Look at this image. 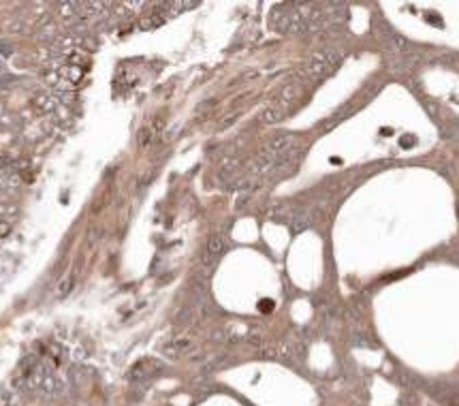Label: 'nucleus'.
Masks as SVG:
<instances>
[{
	"label": "nucleus",
	"instance_id": "nucleus-1",
	"mask_svg": "<svg viewBox=\"0 0 459 406\" xmlns=\"http://www.w3.org/2000/svg\"><path fill=\"white\" fill-rule=\"evenodd\" d=\"M342 62V56L335 54V51H319L305 62L303 67V75L310 79H321L329 75L331 71L338 69V64Z\"/></svg>",
	"mask_w": 459,
	"mask_h": 406
},
{
	"label": "nucleus",
	"instance_id": "nucleus-2",
	"mask_svg": "<svg viewBox=\"0 0 459 406\" xmlns=\"http://www.w3.org/2000/svg\"><path fill=\"white\" fill-rule=\"evenodd\" d=\"M227 250V242L222 235H211L207 246H205V252L201 257V265L205 267V272H211L216 267V263L220 261V257L225 255Z\"/></svg>",
	"mask_w": 459,
	"mask_h": 406
},
{
	"label": "nucleus",
	"instance_id": "nucleus-3",
	"mask_svg": "<svg viewBox=\"0 0 459 406\" xmlns=\"http://www.w3.org/2000/svg\"><path fill=\"white\" fill-rule=\"evenodd\" d=\"M385 43H387L389 49L397 51V54H410V51H413V45H410L404 37H399L397 32H387L385 34Z\"/></svg>",
	"mask_w": 459,
	"mask_h": 406
},
{
	"label": "nucleus",
	"instance_id": "nucleus-4",
	"mask_svg": "<svg viewBox=\"0 0 459 406\" xmlns=\"http://www.w3.org/2000/svg\"><path fill=\"white\" fill-rule=\"evenodd\" d=\"M310 222H312V218H310V214L308 212H293L291 214V220H288V225H291V231L293 233H299V231H303V229H308L310 227Z\"/></svg>",
	"mask_w": 459,
	"mask_h": 406
},
{
	"label": "nucleus",
	"instance_id": "nucleus-5",
	"mask_svg": "<svg viewBox=\"0 0 459 406\" xmlns=\"http://www.w3.org/2000/svg\"><path fill=\"white\" fill-rule=\"evenodd\" d=\"M284 118V111L280 107H272V109H265L263 116H261V122L263 124H274V122H280Z\"/></svg>",
	"mask_w": 459,
	"mask_h": 406
},
{
	"label": "nucleus",
	"instance_id": "nucleus-6",
	"mask_svg": "<svg viewBox=\"0 0 459 406\" xmlns=\"http://www.w3.org/2000/svg\"><path fill=\"white\" fill-rule=\"evenodd\" d=\"M56 37V26L54 24H47V26L41 28V32H39V39L41 41H51Z\"/></svg>",
	"mask_w": 459,
	"mask_h": 406
},
{
	"label": "nucleus",
	"instance_id": "nucleus-7",
	"mask_svg": "<svg viewBox=\"0 0 459 406\" xmlns=\"http://www.w3.org/2000/svg\"><path fill=\"white\" fill-rule=\"evenodd\" d=\"M186 349H190V342H188V340H178V342L171 344L167 351H169V353H173V355H180V353H182V351H186Z\"/></svg>",
	"mask_w": 459,
	"mask_h": 406
},
{
	"label": "nucleus",
	"instance_id": "nucleus-8",
	"mask_svg": "<svg viewBox=\"0 0 459 406\" xmlns=\"http://www.w3.org/2000/svg\"><path fill=\"white\" fill-rule=\"evenodd\" d=\"M23 28H26V24H23V22H13V24L9 26V32L20 34V32H23Z\"/></svg>",
	"mask_w": 459,
	"mask_h": 406
},
{
	"label": "nucleus",
	"instance_id": "nucleus-9",
	"mask_svg": "<svg viewBox=\"0 0 459 406\" xmlns=\"http://www.w3.org/2000/svg\"><path fill=\"white\" fill-rule=\"evenodd\" d=\"M9 231H11V225H9V222L0 220V238H4V235H9Z\"/></svg>",
	"mask_w": 459,
	"mask_h": 406
},
{
	"label": "nucleus",
	"instance_id": "nucleus-10",
	"mask_svg": "<svg viewBox=\"0 0 459 406\" xmlns=\"http://www.w3.org/2000/svg\"><path fill=\"white\" fill-rule=\"evenodd\" d=\"M69 289H70V278L60 282V293H69Z\"/></svg>",
	"mask_w": 459,
	"mask_h": 406
},
{
	"label": "nucleus",
	"instance_id": "nucleus-11",
	"mask_svg": "<svg viewBox=\"0 0 459 406\" xmlns=\"http://www.w3.org/2000/svg\"><path fill=\"white\" fill-rule=\"evenodd\" d=\"M410 143H414V139L410 137V135H406V137H402V145H410Z\"/></svg>",
	"mask_w": 459,
	"mask_h": 406
},
{
	"label": "nucleus",
	"instance_id": "nucleus-12",
	"mask_svg": "<svg viewBox=\"0 0 459 406\" xmlns=\"http://www.w3.org/2000/svg\"><path fill=\"white\" fill-rule=\"evenodd\" d=\"M4 71H7V67H4V62H2V60H0V73H4Z\"/></svg>",
	"mask_w": 459,
	"mask_h": 406
}]
</instances>
